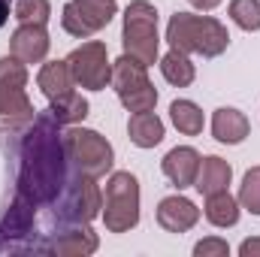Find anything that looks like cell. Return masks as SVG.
I'll list each match as a JSON object with an SVG mask.
<instances>
[{"mask_svg":"<svg viewBox=\"0 0 260 257\" xmlns=\"http://www.w3.org/2000/svg\"><path fill=\"white\" fill-rule=\"evenodd\" d=\"M67 185V151L61 121L55 115L37 112L34 124L24 130L21 160H18V188L15 194L27 197L34 206L55 203Z\"/></svg>","mask_w":260,"mask_h":257,"instance_id":"1","label":"cell"},{"mask_svg":"<svg viewBox=\"0 0 260 257\" xmlns=\"http://www.w3.org/2000/svg\"><path fill=\"white\" fill-rule=\"evenodd\" d=\"M167 40L170 49L182 55H203V58H218L230 46V34L218 18L194 15V12H176L167 24Z\"/></svg>","mask_w":260,"mask_h":257,"instance_id":"2","label":"cell"},{"mask_svg":"<svg viewBox=\"0 0 260 257\" xmlns=\"http://www.w3.org/2000/svg\"><path fill=\"white\" fill-rule=\"evenodd\" d=\"M27 85V64L18 58H0V133H24L34 124L37 109L24 91Z\"/></svg>","mask_w":260,"mask_h":257,"instance_id":"3","label":"cell"},{"mask_svg":"<svg viewBox=\"0 0 260 257\" xmlns=\"http://www.w3.org/2000/svg\"><path fill=\"white\" fill-rule=\"evenodd\" d=\"M121 46L124 55L136 58L139 64L151 67L157 61V9L148 0H133L124 9V27H121Z\"/></svg>","mask_w":260,"mask_h":257,"instance_id":"4","label":"cell"},{"mask_svg":"<svg viewBox=\"0 0 260 257\" xmlns=\"http://www.w3.org/2000/svg\"><path fill=\"white\" fill-rule=\"evenodd\" d=\"M64 151H67V160L85 173V176H106L115 164V151L109 145L106 136H100L97 130H88V127H70L64 133Z\"/></svg>","mask_w":260,"mask_h":257,"instance_id":"5","label":"cell"},{"mask_svg":"<svg viewBox=\"0 0 260 257\" xmlns=\"http://www.w3.org/2000/svg\"><path fill=\"white\" fill-rule=\"evenodd\" d=\"M103 221L109 233H127L139 224V182L133 173H112L103 197Z\"/></svg>","mask_w":260,"mask_h":257,"instance_id":"6","label":"cell"},{"mask_svg":"<svg viewBox=\"0 0 260 257\" xmlns=\"http://www.w3.org/2000/svg\"><path fill=\"white\" fill-rule=\"evenodd\" d=\"M127 112H148L157 103V91L148 82V67L139 64L136 58L121 55L112 64V82H109Z\"/></svg>","mask_w":260,"mask_h":257,"instance_id":"7","label":"cell"},{"mask_svg":"<svg viewBox=\"0 0 260 257\" xmlns=\"http://www.w3.org/2000/svg\"><path fill=\"white\" fill-rule=\"evenodd\" d=\"M67 67L73 73V82L79 88L88 91H103L112 82V64H109V52L100 40L82 43L79 49H73L67 55Z\"/></svg>","mask_w":260,"mask_h":257,"instance_id":"8","label":"cell"},{"mask_svg":"<svg viewBox=\"0 0 260 257\" xmlns=\"http://www.w3.org/2000/svg\"><path fill=\"white\" fill-rule=\"evenodd\" d=\"M103 209V194L97 188L94 176H73L67 179L64 185V197H61V209H58V218L61 221H73V224H88L100 215Z\"/></svg>","mask_w":260,"mask_h":257,"instance_id":"9","label":"cell"},{"mask_svg":"<svg viewBox=\"0 0 260 257\" xmlns=\"http://www.w3.org/2000/svg\"><path fill=\"white\" fill-rule=\"evenodd\" d=\"M115 0H70L61 12V24L70 37L88 40L115 18Z\"/></svg>","mask_w":260,"mask_h":257,"instance_id":"10","label":"cell"},{"mask_svg":"<svg viewBox=\"0 0 260 257\" xmlns=\"http://www.w3.org/2000/svg\"><path fill=\"white\" fill-rule=\"evenodd\" d=\"M34 215H37V206L15 194V200L9 203V209L0 215V251H9V248H18V239L30 233L34 227Z\"/></svg>","mask_w":260,"mask_h":257,"instance_id":"11","label":"cell"},{"mask_svg":"<svg viewBox=\"0 0 260 257\" xmlns=\"http://www.w3.org/2000/svg\"><path fill=\"white\" fill-rule=\"evenodd\" d=\"M49 30L46 24H18L12 40H9V55L18 58L21 64H43L49 55Z\"/></svg>","mask_w":260,"mask_h":257,"instance_id":"12","label":"cell"},{"mask_svg":"<svg viewBox=\"0 0 260 257\" xmlns=\"http://www.w3.org/2000/svg\"><path fill=\"white\" fill-rule=\"evenodd\" d=\"M200 221V209L188 197H164L157 203V224L167 230V233H188Z\"/></svg>","mask_w":260,"mask_h":257,"instance_id":"13","label":"cell"},{"mask_svg":"<svg viewBox=\"0 0 260 257\" xmlns=\"http://www.w3.org/2000/svg\"><path fill=\"white\" fill-rule=\"evenodd\" d=\"M200 151L191 148V145H179V148H173L167 157H164V164H160V170H164V176L182 191V188H191L197 182V173H200Z\"/></svg>","mask_w":260,"mask_h":257,"instance_id":"14","label":"cell"},{"mask_svg":"<svg viewBox=\"0 0 260 257\" xmlns=\"http://www.w3.org/2000/svg\"><path fill=\"white\" fill-rule=\"evenodd\" d=\"M248 133H251V124H248V118H245L239 109H233V106L215 109V115H212V136H215L218 142H224V145H239Z\"/></svg>","mask_w":260,"mask_h":257,"instance_id":"15","label":"cell"},{"mask_svg":"<svg viewBox=\"0 0 260 257\" xmlns=\"http://www.w3.org/2000/svg\"><path fill=\"white\" fill-rule=\"evenodd\" d=\"M37 85H40V91L49 97V103L70 97L73 88H76L67 61H49V64H43L40 67V76H37Z\"/></svg>","mask_w":260,"mask_h":257,"instance_id":"16","label":"cell"},{"mask_svg":"<svg viewBox=\"0 0 260 257\" xmlns=\"http://www.w3.org/2000/svg\"><path fill=\"white\" fill-rule=\"evenodd\" d=\"M97 245H100V239L91 227H73V230H64L49 245V251L58 257H88L97 251Z\"/></svg>","mask_w":260,"mask_h":257,"instance_id":"17","label":"cell"},{"mask_svg":"<svg viewBox=\"0 0 260 257\" xmlns=\"http://www.w3.org/2000/svg\"><path fill=\"white\" fill-rule=\"evenodd\" d=\"M230 179H233L230 164H227L224 157H218V154H209V157L200 160V173H197L194 188L203 194V197H209V194H215V191H227Z\"/></svg>","mask_w":260,"mask_h":257,"instance_id":"18","label":"cell"},{"mask_svg":"<svg viewBox=\"0 0 260 257\" xmlns=\"http://www.w3.org/2000/svg\"><path fill=\"white\" fill-rule=\"evenodd\" d=\"M127 133H130V142L136 148H154L160 145L164 139V121L154 115V109L148 112H133L127 121Z\"/></svg>","mask_w":260,"mask_h":257,"instance_id":"19","label":"cell"},{"mask_svg":"<svg viewBox=\"0 0 260 257\" xmlns=\"http://www.w3.org/2000/svg\"><path fill=\"white\" fill-rule=\"evenodd\" d=\"M203 215L215 227H236V221H239V200L230 191H215L206 197Z\"/></svg>","mask_w":260,"mask_h":257,"instance_id":"20","label":"cell"},{"mask_svg":"<svg viewBox=\"0 0 260 257\" xmlns=\"http://www.w3.org/2000/svg\"><path fill=\"white\" fill-rule=\"evenodd\" d=\"M160 73H164V79H167L170 85H176V88H188L197 76L191 58L182 55V52H176V49H170V52L160 58Z\"/></svg>","mask_w":260,"mask_h":257,"instance_id":"21","label":"cell"},{"mask_svg":"<svg viewBox=\"0 0 260 257\" xmlns=\"http://www.w3.org/2000/svg\"><path fill=\"white\" fill-rule=\"evenodd\" d=\"M170 118L179 133L185 136H197L203 133V109L197 106L194 100H173L170 103Z\"/></svg>","mask_w":260,"mask_h":257,"instance_id":"22","label":"cell"},{"mask_svg":"<svg viewBox=\"0 0 260 257\" xmlns=\"http://www.w3.org/2000/svg\"><path fill=\"white\" fill-rule=\"evenodd\" d=\"M49 112L55 115V121H61V124H79L85 115H88V100L82 97V94H70L64 100H55V103H49Z\"/></svg>","mask_w":260,"mask_h":257,"instance_id":"23","label":"cell"},{"mask_svg":"<svg viewBox=\"0 0 260 257\" xmlns=\"http://www.w3.org/2000/svg\"><path fill=\"white\" fill-rule=\"evenodd\" d=\"M230 18L242 30H260V0H230Z\"/></svg>","mask_w":260,"mask_h":257,"instance_id":"24","label":"cell"},{"mask_svg":"<svg viewBox=\"0 0 260 257\" xmlns=\"http://www.w3.org/2000/svg\"><path fill=\"white\" fill-rule=\"evenodd\" d=\"M52 15L49 0H15V18L21 24H46Z\"/></svg>","mask_w":260,"mask_h":257,"instance_id":"25","label":"cell"},{"mask_svg":"<svg viewBox=\"0 0 260 257\" xmlns=\"http://www.w3.org/2000/svg\"><path fill=\"white\" fill-rule=\"evenodd\" d=\"M239 206L251 215H260V167H251L239 185Z\"/></svg>","mask_w":260,"mask_h":257,"instance_id":"26","label":"cell"},{"mask_svg":"<svg viewBox=\"0 0 260 257\" xmlns=\"http://www.w3.org/2000/svg\"><path fill=\"white\" fill-rule=\"evenodd\" d=\"M194 254L197 257H227L230 254V245L224 239H203L194 245Z\"/></svg>","mask_w":260,"mask_h":257,"instance_id":"27","label":"cell"},{"mask_svg":"<svg viewBox=\"0 0 260 257\" xmlns=\"http://www.w3.org/2000/svg\"><path fill=\"white\" fill-rule=\"evenodd\" d=\"M239 254L242 257H257L260 254V239H245V242L239 245Z\"/></svg>","mask_w":260,"mask_h":257,"instance_id":"28","label":"cell"},{"mask_svg":"<svg viewBox=\"0 0 260 257\" xmlns=\"http://www.w3.org/2000/svg\"><path fill=\"white\" fill-rule=\"evenodd\" d=\"M218 3H221V0H191V6L203 9V12H212V9H215Z\"/></svg>","mask_w":260,"mask_h":257,"instance_id":"29","label":"cell"},{"mask_svg":"<svg viewBox=\"0 0 260 257\" xmlns=\"http://www.w3.org/2000/svg\"><path fill=\"white\" fill-rule=\"evenodd\" d=\"M9 21V0H0V27Z\"/></svg>","mask_w":260,"mask_h":257,"instance_id":"30","label":"cell"}]
</instances>
